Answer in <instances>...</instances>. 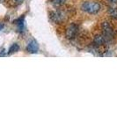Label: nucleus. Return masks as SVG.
<instances>
[{"mask_svg":"<svg viewBox=\"0 0 117 132\" xmlns=\"http://www.w3.org/2000/svg\"><path fill=\"white\" fill-rule=\"evenodd\" d=\"M78 33V26L76 24H71L67 27L66 30V37L68 39L72 40L76 37Z\"/></svg>","mask_w":117,"mask_h":132,"instance_id":"7ed1b4c3","label":"nucleus"},{"mask_svg":"<svg viewBox=\"0 0 117 132\" xmlns=\"http://www.w3.org/2000/svg\"><path fill=\"white\" fill-rule=\"evenodd\" d=\"M13 1H14V3L17 4V5H20V4L22 3L24 0H13Z\"/></svg>","mask_w":117,"mask_h":132,"instance_id":"f8f14e48","label":"nucleus"},{"mask_svg":"<svg viewBox=\"0 0 117 132\" xmlns=\"http://www.w3.org/2000/svg\"><path fill=\"white\" fill-rule=\"evenodd\" d=\"M5 56V48H0V56Z\"/></svg>","mask_w":117,"mask_h":132,"instance_id":"9b49d317","label":"nucleus"},{"mask_svg":"<svg viewBox=\"0 0 117 132\" xmlns=\"http://www.w3.org/2000/svg\"><path fill=\"white\" fill-rule=\"evenodd\" d=\"M19 50H20V46H19V44L13 43L12 46H11V48H9L8 55H12V54H13V53H16L17 51H19Z\"/></svg>","mask_w":117,"mask_h":132,"instance_id":"6e6552de","label":"nucleus"},{"mask_svg":"<svg viewBox=\"0 0 117 132\" xmlns=\"http://www.w3.org/2000/svg\"><path fill=\"white\" fill-rule=\"evenodd\" d=\"M3 28H4V24H0V31H1Z\"/></svg>","mask_w":117,"mask_h":132,"instance_id":"4468645a","label":"nucleus"},{"mask_svg":"<svg viewBox=\"0 0 117 132\" xmlns=\"http://www.w3.org/2000/svg\"><path fill=\"white\" fill-rule=\"evenodd\" d=\"M66 15L64 14V12L62 11H56V12H50V19L52 21L56 23H61L62 21L64 20Z\"/></svg>","mask_w":117,"mask_h":132,"instance_id":"20e7f679","label":"nucleus"},{"mask_svg":"<svg viewBox=\"0 0 117 132\" xmlns=\"http://www.w3.org/2000/svg\"><path fill=\"white\" fill-rule=\"evenodd\" d=\"M107 42L104 35H97L94 37V44L96 46H102Z\"/></svg>","mask_w":117,"mask_h":132,"instance_id":"423d86ee","label":"nucleus"},{"mask_svg":"<svg viewBox=\"0 0 117 132\" xmlns=\"http://www.w3.org/2000/svg\"><path fill=\"white\" fill-rule=\"evenodd\" d=\"M52 2V5L55 6H61L63 5H64L66 0H51Z\"/></svg>","mask_w":117,"mask_h":132,"instance_id":"9d476101","label":"nucleus"},{"mask_svg":"<svg viewBox=\"0 0 117 132\" xmlns=\"http://www.w3.org/2000/svg\"><path fill=\"white\" fill-rule=\"evenodd\" d=\"M82 10L84 12L90 14H95L101 11V5L98 2L94 1H86L81 6Z\"/></svg>","mask_w":117,"mask_h":132,"instance_id":"f257e3e1","label":"nucleus"},{"mask_svg":"<svg viewBox=\"0 0 117 132\" xmlns=\"http://www.w3.org/2000/svg\"><path fill=\"white\" fill-rule=\"evenodd\" d=\"M15 23L17 24V26H18L19 30L20 32H22L23 29H24V17L22 16L21 18L18 19V20L15 21Z\"/></svg>","mask_w":117,"mask_h":132,"instance_id":"0eeeda50","label":"nucleus"},{"mask_svg":"<svg viewBox=\"0 0 117 132\" xmlns=\"http://www.w3.org/2000/svg\"><path fill=\"white\" fill-rule=\"evenodd\" d=\"M102 29H103V33H104V36L106 37V39L110 40L113 39L114 37V30H113L112 27L110 26V24L108 22H103L102 23Z\"/></svg>","mask_w":117,"mask_h":132,"instance_id":"f03ea898","label":"nucleus"},{"mask_svg":"<svg viewBox=\"0 0 117 132\" xmlns=\"http://www.w3.org/2000/svg\"><path fill=\"white\" fill-rule=\"evenodd\" d=\"M109 2H111L112 4H114V5H117V0H108Z\"/></svg>","mask_w":117,"mask_h":132,"instance_id":"ddd939ff","label":"nucleus"},{"mask_svg":"<svg viewBox=\"0 0 117 132\" xmlns=\"http://www.w3.org/2000/svg\"><path fill=\"white\" fill-rule=\"evenodd\" d=\"M27 52L31 53V54H36L38 52V50H39V44H38V42L35 41V40L31 41L27 47Z\"/></svg>","mask_w":117,"mask_h":132,"instance_id":"39448f33","label":"nucleus"},{"mask_svg":"<svg viewBox=\"0 0 117 132\" xmlns=\"http://www.w3.org/2000/svg\"><path fill=\"white\" fill-rule=\"evenodd\" d=\"M108 12L111 15L113 18L117 19V8H114V7H110L108 9Z\"/></svg>","mask_w":117,"mask_h":132,"instance_id":"1a4fd4ad","label":"nucleus"}]
</instances>
